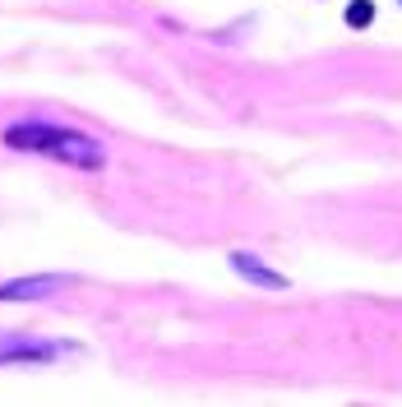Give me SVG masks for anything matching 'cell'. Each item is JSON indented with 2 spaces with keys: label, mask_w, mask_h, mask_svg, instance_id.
Segmentation results:
<instances>
[]
</instances>
